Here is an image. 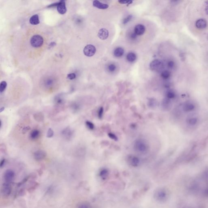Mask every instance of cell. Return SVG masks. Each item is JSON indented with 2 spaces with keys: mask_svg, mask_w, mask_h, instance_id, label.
Returning a JSON list of instances; mask_svg holds the SVG:
<instances>
[{
  "mask_svg": "<svg viewBox=\"0 0 208 208\" xmlns=\"http://www.w3.org/2000/svg\"><path fill=\"white\" fill-rule=\"evenodd\" d=\"M134 150L140 154L147 153L149 151V147L147 142L142 139H137L135 140L133 145Z\"/></svg>",
  "mask_w": 208,
  "mask_h": 208,
  "instance_id": "6da1fadb",
  "label": "cell"
},
{
  "mask_svg": "<svg viewBox=\"0 0 208 208\" xmlns=\"http://www.w3.org/2000/svg\"><path fill=\"white\" fill-rule=\"evenodd\" d=\"M169 192L167 189L161 188L158 189L154 194V198L157 201L165 202L169 198Z\"/></svg>",
  "mask_w": 208,
  "mask_h": 208,
  "instance_id": "7a4b0ae2",
  "label": "cell"
},
{
  "mask_svg": "<svg viewBox=\"0 0 208 208\" xmlns=\"http://www.w3.org/2000/svg\"><path fill=\"white\" fill-rule=\"evenodd\" d=\"M202 187L199 181L194 180L189 185L188 190L189 192L192 194L197 195L201 193Z\"/></svg>",
  "mask_w": 208,
  "mask_h": 208,
  "instance_id": "3957f363",
  "label": "cell"
},
{
  "mask_svg": "<svg viewBox=\"0 0 208 208\" xmlns=\"http://www.w3.org/2000/svg\"><path fill=\"white\" fill-rule=\"evenodd\" d=\"M31 46L34 48H39L43 46L44 43V39L40 35L33 36L31 39Z\"/></svg>",
  "mask_w": 208,
  "mask_h": 208,
  "instance_id": "277c9868",
  "label": "cell"
},
{
  "mask_svg": "<svg viewBox=\"0 0 208 208\" xmlns=\"http://www.w3.org/2000/svg\"><path fill=\"white\" fill-rule=\"evenodd\" d=\"M15 173L11 169H7L5 171L3 174V179L5 182L11 183L14 180Z\"/></svg>",
  "mask_w": 208,
  "mask_h": 208,
  "instance_id": "5b68a950",
  "label": "cell"
},
{
  "mask_svg": "<svg viewBox=\"0 0 208 208\" xmlns=\"http://www.w3.org/2000/svg\"><path fill=\"white\" fill-rule=\"evenodd\" d=\"M12 190L11 183L5 182L1 187V193L3 196L7 197L11 194Z\"/></svg>",
  "mask_w": 208,
  "mask_h": 208,
  "instance_id": "8992f818",
  "label": "cell"
},
{
  "mask_svg": "<svg viewBox=\"0 0 208 208\" xmlns=\"http://www.w3.org/2000/svg\"><path fill=\"white\" fill-rule=\"evenodd\" d=\"M96 52V49L93 45H89L85 46L83 49V53L85 56L91 57L95 55Z\"/></svg>",
  "mask_w": 208,
  "mask_h": 208,
  "instance_id": "52a82bcc",
  "label": "cell"
},
{
  "mask_svg": "<svg viewBox=\"0 0 208 208\" xmlns=\"http://www.w3.org/2000/svg\"><path fill=\"white\" fill-rule=\"evenodd\" d=\"M163 64L162 62L157 59L153 61L150 64V68L153 71H157L161 69L163 67Z\"/></svg>",
  "mask_w": 208,
  "mask_h": 208,
  "instance_id": "ba28073f",
  "label": "cell"
},
{
  "mask_svg": "<svg viewBox=\"0 0 208 208\" xmlns=\"http://www.w3.org/2000/svg\"><path fill=\"white\" fill-rule=\"evenodd\" d=\"M46 152L43 150L36 151L33 154V157L36 161H41L43 160L47 157Z\"/></svg>",
  "mask_w": 208,
  "mask_h": 208,
  "instance_id": "9c48e42d",
  "label": "cell"
},
{
  "mask_svg": "<svg viewBox=\"0 0 208 208\" xmlns=\"http://www.w3.org/2000/svg\"><path fill=\"white\" fill-rule=\"evenodd\" d=\"M195 108V106L194 103L189 101L185 102L183 104L182 107L183 111L185 112H189L193 111Z\"/></svg>",
  "mask_w": 208,
  "mask_h": 208,
  "instance_id": "30bf717a",
  "label": "cell"
},
{
  "mask_svg": "<svg viewBox=\"0 0 208 208\" xmlns=\"http://www.w3.org/2000/svg\"><path fill=\"white\" fill-rule=\"evenodd\" d=\"M57 10L61 14H64L66 12V5L64 1H61L59 2L58 5L57 6Z\"/></svg>",
  "mask_w": 208,
  "mask_h": 208,
  "instance_id": "8fae6325",
  "label": "cell"
},
{
  "mask_svg": "<svg viewBox=\"0 0 208 208\" xmlns=\"http://www.w3.org/2000/svg\"><path fill=\"white\" fill-rule=\"evenodd\" d=\"M146 28L144 25L141 24H137L134 28V33L138 36H142L145 33Z\"/></svg>",
  "mask_w": 208,
  "mask_h": 208,
  "instance_id": "7c38bea8",
  "label": "cell"
},
{
  "mask_svg": "<svg viewBox=\"0 0 208 208\" xmlns=\"http://www.w3.org/2000/svg\"><path fill=\"white\" fill-rule=\"evenodd\" d=\"M109 31L105 28H101L99 31L98 33V37L102 40H105L108 37Z\"/></svg>",
  "mask_w": 208,
  "mask_h": 208,
  "instance_id": "4fadbf2b",
  "label": "cell"
},
{
  "mask_svg": "<svg viewBox=\"0 0 208 208\" xmlns=\"http://www.w3.org/2000/svg\"><path fill=\"white\" fill-rule=\"evenodd\" d=\"M62 135L67 140L71 139L73 135V132L70 128H66L62 131Z\"/></svg>",
  "mask_w": 208,
  "mask_h": 208,
  "instance_id": "5bb4252c",
  "label": "cell"
},
{
  "mask_svg": "<svg viewBox=\"0 0 208 208\" xmlns=\"http://www.w3.org/2000/svg\"><path fill=\"white\" fill-rule=\"evenodd\" d=\"M162 107L165 110L167 111L170 109L172 106V103L171 100L166 98L164 99L162 102Z\"/></svg>",
  "mask_w": 208,
  "mask_h": 208,
  "instance_id": "9a60e30c",
  "label": "cell"
},
{
  "mask_svg": "<svg viewBox=\"0 0 208 208\" xmlns=\"http://www.w3.org/2000/svg\"><path fill=\"white\" fill-rule=\"evenodd\" d=\"M186 122L188 125L191 126H194L198 123V118L195 115H190L187 117Z\"/></svg>",
  "mask_w": 208,
  "mask_h": 208,
  "instance_id": "2e32d148",
  "label": "cell"
},
{
  "mask_svg": "<svg viewBox=\"0 0 208 208\" xmlns=\"http://www.w3.org/2000/svg\"><path fill=\"white\" fill-rule=\"evenodd\" d=\"M128 162L132 166L137 167L140 164V160L136 156H132L128 159Z\"/></svg>",
  "mask_w": 208,
  "mask_h": 208,
  "instance_id": "e0dca14e",
  "label": "cell"
},
{
  "mask_svg": "<svg viewBox=\"0 0 208 208\" xmlns=\"http://www.w3.org/2000/svg\"><path fill=\"white\" fill-rule=\"evenodd\" d=\"M207 25V23L205 20L204 19H199L196 21V26L197 28L199 29H204Z\"/></svg>",
  "mask_w": 208,
  "mask_h": 208,
  "instance_id": "ac0fdd59",
  "label": "cell"
},
{
  "mask_svg": "<svg viewBox=\"0 0 208 208\" xmlns=\"http://www.w3.org/2000/svg\"><path fill=\"white\" fill-rule=\"evenodd\" d=\"M93 5L95 7L101 9H107L109 7V5L103 3L99 1H94L93 2Z\"/></svg>",
  "mask_w": 208,
  "mask_h": 208,
  "instance_id": "d6986e66",
  "label": "cell"
},
{
  "mask_svg": "<svg viewBox=\"0 0 208 208\" xmlns=\"http://www.w3.org/2000/svg\"><path fill=\"white\" fill-rule=\"evenodd\" d=\"M40 135V132L38 129H34L31 132L30 138L31 140H35L38 139Z\"/></svg>",
  "mask_w": 208,
  "mask_h": 208,
  "instance_id": "ffe728a7",
  "label": "cell"
},
{
  "mask_svg": "<svg viewBox=\"0 0 208 208\" xmlns=\"http://www.w3.org/2000/svg\"><path fill=\"white\" fill-rule=\"evenodd\" d=\"M30 23L32 25H37L40 23V20L38 15L35 14L31 16L29 20Z\"/></svg>",
  "mask_w": 208,
  "mask_h": 208,
  "instance_id": "44dd1931",
  "label": "cell"
},
{
  "mask_svg": "<svg viewBox=\"0 0 208 208\" xmlns=\"http://www.w3.org/2000/svg\"><path fill=\"white\" fill-rule=\"evenodd\" d=\"M124 50L121 47L116 48L114 51V55L117 57H120L122 56L124 54Z\"/></svg>",
  "mask_w": 208,
  "mask_h": 208,
  "instance_id": "7402d4cb",
  "label": "cell"
},
{
  "mask_svg": "<svg viewBox=\"0 0 208 208\" xmlns=\"http://www.w3.org/2000/svg\"><path fill=\"white\" fill-rule=\"evenodd\" d=\"M54 100L55 104L57 106L61 105L64 103V99H63V98L61 97V96L58 95V96H57L55 97Z\"/></svg>",
  "mask_w": 208,
  "mask_h": 208,
  "instance_id": "603a6c76",
  "label": "cell"
},
{
  "mask_svg": "<svg viewBox=\"0 0 208 208\" xmlns=\"http://www.w3.org/2000/svg\"><path fill=\"white\" fill-rule=\"evenodd\" d=\"M33 116L35 119L39 122L43 121L45 118L44 115L41 112H38L35 113Z\"/></svg>",
  "mask_w": 208,
  "mask_h": 208,
  "instance_id": "cb8c5ba5",
  "label": "cell"
},
{
  "mask_svg": "<svg viewBox=\"0 0 208 208\" xmlns=\"http://www.w3.org/2000/svg\"><path fill=\"white\" fill-rule=\"evenodd\" d=\"M201 194L204 198L208 199V184L202 188Z\"/></svg>",
  "mask_w": 208,
  "mask_h": 208,
  "instance_id": "d4e9b609",
  "label": "cell"
},
{
  "mask_svg": "<svg viewBox=\"0 0 208 208\" xmlns=\"http://www.w3.org/2000/svg\"><path fill=\"white\" fill-rule=\"evenodd\" d=\"M136 59V55L133 53H129L126 56V59L128 61L130 62H132L135 61Z\"/></svg>",
  "mask_w": 208,
  "mask_h": 208,
  "instance_id": "484cf974",
  "label": "cell"
},
{
  "mask_svg": "<svg viewBox=\"0 0 208 208\" xmlns=\"http://www.w3.org/2000/svg\"><path fill=\"white\" fill-rule=\"evenodd\" d=\"M201 179L203 181L205 182L207 184H208V169L206 170L202 174L201 176Z\"/></svg>",
  "mask_w": 208,
  "mask_h": 208,
  "instance_id": "4316f807",
  "label": "cell"
},
{
  "mask_svg": "<svg viewBox=\"0 0 208 208\" xmlns=\"http://www.w3.org/2000/svg\"><path fill=\"white\" fill-rule=\"evenodd\" d=\"M166 98L171 100L175 98L176 94L175 92L173 91L172 90H169V91L167 92L166 94Z\"/></svg>",
  "mask_w": 208,
  "mask_h": 208,
  "instance_id": "83f0119b",
  "label": "cell"
},
{
  "mask_svg": "<svg viewBox=\"0 0 208 208\" xmlns=\"http://www.w3.org/2000/svg\"><path fill=\"white\" fill-rule=\"evenodd\" d=\"M108 171L105 169H103L100 172V176L103 179H105L108 175Z\"/></svg>",
  "mask_w": 208,
  "mask_h": 208,
  "instance_id": "f1b7e54d",
  "label": "cell"
},
{
  "mask_svg": "<svg viewBox=\"0 0 208 208\" xmlns=\"http://www.w3.org/2000/svg\"><path fill=\"white\" fill-rule=\"evenodd\" d=\"M171 75L170 72L167 70H164L161 74V76L164 79H167L170 77Z\"/></svg>",
  "mask_w": 208,
  "mask_h": 208,
  "instance_id": "f546056e",
  "label": "cell"
},
{
  "mask_svg": "<svg viewBox=\"0 0 208 208\" xmlns=\"http://www.w3.org/2000/svg\"><path fill=\"white\" fill-rule=\"evenodd\" d=\"M54 84V81L53 79H47L46 81H45V87L47 88H50L53 86V85Z\"/></svg>",
  "mask_w": 208,
  "mask_h": 208,
  "instance_id": "4dcf8cb0",
  "label": "cell"
},
{
  "mask_svg": "<svg viewBox=\"0 0 208 208\" xmlns=\"http://www.w3.org/2000/svg\"><path fill=\"white\" fill-rule=\"evenodd\" d=\"M7 86V83L5 81H3L1 82L0 84V92L1 93H2L5 90Z\"/></svg>",
  "mask_w": 208,
  "mask_h": 208,
  "instance_id": "1f68e13d",
  "label": "cell"
},
{
  "mask_svg": "<svg viewBox=\"0 0 208 208\" xmlns=\"http://www.w3.org/2000/svg\"><path fill=\"white\" fill-rule=\"evenodd\" d=\"M85 124H86V126L88 127V129H90V130H93L95 129V126L94 125V124L92 123L90 121H87L85 122Z\"/></svg>",
  "mask_w": 208,
  "mask_h": 208,
  "instance_id": "d6a6232c",
  "label": "cell"
},
{
  "mask_svg": "<svg viewBox=\"0 0 208 208\" xmlns=\"http://www.w3.org/2000/svg\"><path fill=\"white\" fill-rule=\"evenodd\" d=\"M157 103V101L154 99H151L149 100V102H148L149 105V106L151 107H154L156 106Z\"/></svg>",
  "mask_w": 208,
  "mask_h": 208,
  "instance_id": "836d02e7",
  "label": "cell"
},
{
  "mask_svg": "<svg viewBox=\"0 0 208 208\" xmlns=\"http://www.w3.org/2000/svg\"><path fill=\"white\" fill-rule=\"evenodd\" d=\"M104 113V109L103 107H101L99 108L98 111V116L99 118L101 119L103 118Z\"/></svg>",
  "mask_w": 208,
  "mask_h": 208,
  "instance_id": "e575fe53",
  "label": "cell"
},
{
  "mask_svg": "<svg viewBox=\"0 0 208 208\" xmlns=\"http://www.w3.org/2000/svg\"><path fill=\"white\" fill-rule=\"evenodd\" d=\"M108 136L111 140H114L115 141L118 140V137L115 134H114L113 133L110 132V133H108Z\"/></svg>",
  "mask_w": 208,
  "mask_h": 208,
  "instance_id": "d590c367",
  "label": "cell"
},
{
  "mask_svg": "<svg viewBox=\"0 0 208 208\" xmlns=\"http://www.w3.org/2000/svg\"><path fill=\"white\" fill-rule=\"evenodd\" d=\"M54 134V132L53 129L51 128H49L48 130L47 133V137L48 138H51L53 136Z\"/></svg>",
  "mask_w": 208,
  "mask_h": 208,
  "instance_id": "8d00e7d4",
  "label": "cell"
},
{
  "mask_svg": "<svg viewBox=\"0 0 208 208\" xmlns=\"http://www.w3.org/2000/svg\"><path fill=\"white\" fill-rule=\"evenodd\" d=\"M116 66L114 64H111L108 67V69L109 71L110 72H113L116 69Z\"/></svg>",
  "mask_w": 208,
  "mask_h": 208,
  "instance_id": "74e56055",
  "label": "cell"
},
{
  "mask_svg": "<svg viewBox=\"0 0 208 208\" xmlns=\"http://www.w3.org/2000/svg\"><path fill=\"white\" fill-rule=\"evenodd\" d=\"M118 2L122 4H131L132 3V1H126V0H121L118 1Z\"/></svg>",
  "mask_w": 208,
  "mask_h": 208,
  "instance_id": "f35d334b",
  "label": "cell"
},
{
  "mask_svg": "<svg viewBox=\"0 0 208 208\" xmlns=\"http://www.w3.org/2000/svg\"><path fill=\"white\" fill-rule=\"evenodd\" d=\"M132 15L128 16H127V17L126 18H124V19L123 22V24H127V23H128V22H129L130 21V20H131V19H132Z\"/></svg>",
  "mask_w": 208,
  "mask_h": 208,
  "instance_id": "ab89813d",
  "label": "cell"
},
{
  "mask_svg": "<svg viewBox=\"0 0 208 208\" xmlns=\"http://www.w3.org/2000/svg\"><path fill=\"white\" fill-rule=\"evenodd\" d=\"M167 66L170 68H173L175 66V63L173 61H170L167 63Z\"/></svg>",
  "mask_w": 208,
  "mask_h": 208,
  "instance_id": "60d3db41",
  "label": "cell"
},
{
  "mask_svg": "<svg viewBox=\"0 0 208 208\" xmlns=\"http://www.w3.org/2000/svg\"><path fill=\"white\" fill-rule=\"evenodd\" d=\"M75 78H76V75L74 73L70 74L67 76V78H68L69 79H70V80H73Z\"/></svg>",
  "mask_w": 208,
  "mask_h": 208,
  "instance_id": "b9f144b4",
  "label": "cell"
},
{
  "mask_svg": "<svg viewBox=\"0 0 208 208\" xmlns=\"http://www.w3.org/2000/svg\"><path fill=\"white\" fill-rule=\"evenodd\" d=\"M72 109L75 111L79 109V106L76 103H74L72 104Z\"/></svg>",
  "mask_w": 208,
  "mask_h": 208,
  "instance_id": "7bdbcfd3",
  "label": "cell"
},
{
  "mask_svg": "<svg viewBox=\"0 0 208 208\" xmlns=\"http://www.w3.org/2000/svg\"><path fill=\"white\" fill-rule=\"evenodd\" d=\"M58 4L59 2L54 3L52 4L49 5V6L48 7H57L58 5Z\"/></svg>",
  "mask_w": 208,
  "mask_h": 208,
  "instance_id": "ee69618b",
  "label": "cell"
},
{
  "mask_svg": "<svg viewBox=\"0 0 208 208\" xmlns=\"http://www.w3.org/2000/svg\"><path fill=\"white\" fill-rule=\"evenodd\" d=\"M5 162V159H3L1 161V167H2L4 165Z\"/></svg>",
  "mask_w": 208,
  "mask_h": 208,
  "instance_id": "f6af8a7d",
  "label": "cell"
},
{
  "mask_svg": "<svg viewBox=\"0 0 208 208\" xmlns=\"http://www.w3.org/2000/svg\"><path fill=\"white\" fill-rule=\"evenodd\" d=\"M55 45L56 43H55V42H52V43H51V44H50V45H49V47H50V48H52V47L55 46Z\"/></svg>",
  "mask_w": 208,
  "mask_h": 208,
  "instance_id": "bcb514c9",
  "label": "cell"
},
{
  "mask_svg": "<svg viewBox=\"0 0 208 208\" xmlns=\"http://www.w3.org/2000/svg\"><path fill=\"white\" fill-rule=\"evenodd\" d=\"M29 129H30V128H29V127H25V128H24L23 131H24V132H27V131H28V130H29Z\"/></svg>",
  "mask_w": 208,
  "mask_h": 208,
  "instance_id": "7dc6e473",
  "label": "cell"
},
{
  "mask_svg": "<svg viewBox=\"0 0 208 208\" xmlns=\"http://www.w3.org/2000/svg\"><path fill=\"white\" fill-rule=\"evenodd\" d=\"M5 110V107H2L1 108V109H0V112H3V111L4 110Z\"/></svg>",
  "mask_w": 208,
  "mask_h": 208,
  "instance_id": "c3c4849f",
  "label": "cell"
},
{
  "mask_svg": "<svg viewBox=\"0 0 208 208\" xmlns=\"http://www.w3.org/2000/svg\"><path fill=\"white\" fill-rule=\"evenodd\" d=\"M190 208V207H187V208Z\"/></svg>",
  "mask_w": 208,
  "mask_h": 208,
  "instance_id": "681fc988",
  "label": "cell"
},
{
  "mask_svg": "<svg viewBox=\"0 0 208 208\" xmlns=\"http://www.w3.org/2000/svg\"></svg>",
  "mask_w": 208,
  "mask_h": 208,
  "instance_id": "f907efd6",
  "label": "cell"
}]
</instances>
